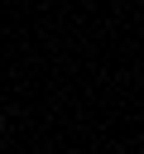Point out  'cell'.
Returning <instances> with one entry per match:
<instances>
[{"mask_svg":"<svg viewBox=\"0 0 144 154\" xmlns=\"http://www.w3.org/2000/svg\"><path fill=\"white\" fill-rule=\"evenodd\" d=\"M0 130H5V116H0Z\"/></svg>","mask_w":144,"mask_h":154,"instance_id":"cell-1","label":"cell"}]
</instances>
